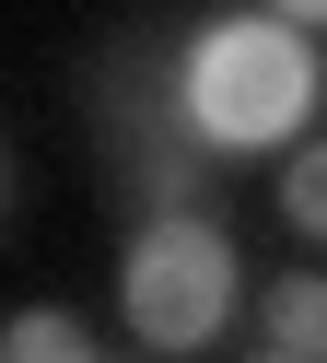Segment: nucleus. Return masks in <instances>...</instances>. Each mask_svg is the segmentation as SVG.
<instances>
[{"mask_svg":"<svg viewBox=\"0 0 327 363\" xmlns=\"http://www.w3.org/2000/svg\"><path fill=\"white\" fill-rule=\"evenodd\" d=\"M0 188H12V176H0Z\"/></svg>","mask_w":327,"mask_h":363,"instance_id":"6e6552de","label":"nucleus"},{"mask_svg":"<svg viewBox=\"0 0 327 363\" xmlns=\"http://www.w3.org/2000/svg\"><path fill=\"white\" fill-rule=\"evenodd\" d=\"M246 269H234V235L187 199V211H152L129 235V258H117V316H129L140 352H210V340L234 328V305H246Z\"/></svg>","mask_w":327,"mask_h":363,"instance_id":"f03ea898","label":"nucleus"},{"mask_svg":"<svg viewBox=\"0 0 327 363\" xmlns=\"http://www.w3.org/2000/svg\"><path fill=\"white\" fill-rule=\"evenodd\" d=\"M316 106H327V59H316V35L280 24V12H222V24H199L176 48V71H164V118L199 152H292Z\"/></svg>","mask_w":327,"mask_h":363,"instance_id":"f257e3e1","label":"nucleus"},{"mask_svg":"<svg viewBox=\"0 0 327 363\" xmlns=\"http://www.w3.org/2000/svg\"><path fill=\"white\" fill-rule=\"evenodd\" d=\"M257 12H280V24H304V35L327 24V0H257Z\"/></svg>","mask_w":327,"mask_h":363,"instance_id":"423d86ee","label":"nucleus"},{"mask_svg":"<svg viewBox=\"0 0 327 363\" xmlns=\"http://www.w3.org/2000/svg\"><path fill=\"white\" fill-rule=\"evenodd\" d=\"M257 316H269V352H304V363H327V281H316V269L269 281V293H257Z\"/></svg>","mask_w":327,"mask_h":363,"instance_id":"7ed1b4c3","label":"nucleus"},{"mask_svg":"<svg viewBox=\"0 0 327 363\" xmlns=\"http://www.w3.org/2000/svg\"><path fill=\"white\" fill-rule=\"evenodd\" d=\"M280 223H292L304 246H327V141H292V164H280Z\"/></svg>","mask_w":327,"mask_h":363,"instance_id":"39448f33","label":"nucleus"},{"mask_svg":"<svg viewBox=\"0 0 327 363\" xmlns=\"http://www.w3.org/2000/svg\"><path fill=\"white\" fill-rule=\"evenodd\" d=\"M0 363H105L93 352V328L70 305H12V328H0Z\"/></svg>","mask_w":327,"mask_h":363,"instance_id":"20e7f679","label":"nucleus"},{"mask_svg":"<svg viewBox=\"0 0 327 363\" xmlns=\"http://www.w3.org/2000/svg\"><path fill=\"white\" fill-rule=\"evenodd\" d=\"M269 363H304V352H269Z\"/></svg>","mask_w":327,"mask_h":363,"instance_id":"0eeeda50","label":"nucleus"}]
</instances>
